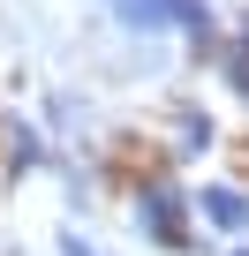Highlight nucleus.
<instances>
[{
	"label": "nucleus",
	"instance_id": "obj_1",
	"mask_svg": "<svg viewBox=\"0 0 249 256\" xmlns=\"http://www.w3.org/2000/svg\"><path fill=\"white\" fill-rule=\"evenodd\" d=\"M204 204H211V218H219V226H241V218H249V204H241V196H226V188H219V196H204Z\"/></svg>",
	"mask_w": 249,
	"mask_h": 256
}]
</instances>
